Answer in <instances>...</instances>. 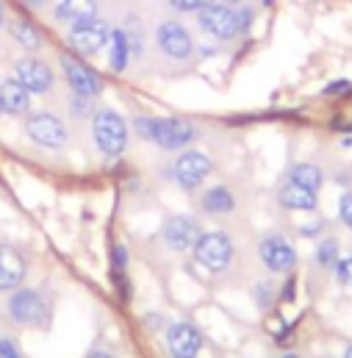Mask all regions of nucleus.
<instances>
[{"mask_svg":"<svg viewBox=\"0 0 352 358\" xmlns=\"http://www.w3.org/2000/svg\"><path fill=\"white\" fill-rule=\"evenodd\" d=\"M194 256H197V262H200L203 267L219 272V269H225L230 264V259H233V245H230V239H228L225 234H205V236L197 239Z\"/></svg>","mask_w":352,"mask_h":358,"instance_id":"nucleus-4","label":"nucleus"},{"mask_svg":"<svg viewBox=\"0 0 352 358\" xmlns=\"http://www.w3.org/2000/svg\"><path fill=\"white\" fill-rule=\"evenodd\" d=\"M164 239H167V245L175 248V250H189V248L197 245L200 228H197V222H194L191 217L177 214L173 220H167V225H164Z\"/></svg>","mask_w":352,"mask_h":358,"instance_id":"nucleus-10","label":"nucleus"},{"mask_svg":"<svg viewBox=\"0 0 352 358\" xmlns=\"http://www.w3.org/2000/svg\"><path fill=\"white\" fill-rule=\"evenodd\" d=\"M89 358H111V356H108V353H91Z\"/></svg>","mask_w":352,"mask_h":358,"instance_id":"nucleus-30","label":"nucleus"},{"mask_svg":"<svg viewBox=\"0 0 352 358\" xmlns=\"http://www.w3.org/2000/svg\"><path fill=\"white\" fill-rule=\"evenodd\" d=\"M208 0H173V6L180 11H194V8H203Z\"/></svg>","mask_w":352,"mask_h":358,"instance_id":"nucleus-26","label":"nucleus"},{"mask_svg":"<svg viewBox=\"0 0 352 358\" xmlns=\"http://www.w3.org/2000/svg\"><path fill=\"white\" fill-rule=\"evenodd\" d=\"M291 183L316 192V189L322 186V173H319V167H314V164H297V167L291 170Z\"/></svg>","mask_w":352,"mask_h":358,"instance_id":"nucleus-21","label":"nucleus"},{"mask_svg":"<svg viewBox=\"0 0 352 358\" xmlns=\"http://www.w3.org/2000/svg\"><path fill=\"white\" fill-rule=\"evenodd\" d=\"M0 25H3V3H0Z\"/></svg>","mask_w":352,"mask_h":358,"instance_id":"nucleus-31","label":"nucleus"},{"mask_svg":"<svg viewBox=\"0 0 352 358\" xmlns=\"http://www.w3.org/2000/svg\"><path fill=\"white\" fill-rule=\"evenodd\" d=\"M28 103H31L28 90H25L20 81H6V84L0 87V106H3V111H8V114H22V111L28 108Z\"/></svg>","mask_w":352,"mask_h":358,"instance_id":"nucleus-17","label":"nucleus"},{"mask_svg":"<svg viewBox=\"0 0 352 358\" xmlns=\"http://www.w3.org/2000/svg\"><path fill=\"white\" fill-rule=\"evenodd\" d=\"M203 206H205V211H211V214H228V211H233L236 203H233V194H230L225 186H214V189L205 192Z\"/></svg>","mask_w":352,"mask_h":358,"instance_id":"nucleus-19","label":"nucleus"},{"mask_svg":"<svg viewBox=\"0 0 352 358\" xmlns=\"http://www.w3.org/2000/svg\"><path fill=\"white\" fill-rule=\"evenodd\" d=\"M139 134L150 142H156L159 148L164 150H175V148H183L191 142L194 136V128L186 122V120H139L136 122Z\"/></svg>","mask_w":352,"mask_h":358,"instance_id":"nucleus-1","label":"nucleus"},{"mask_svg":"<svg viewBox=\"0 0 352 358\" xmlns=\"http://www.w3.org/2000/svg\"><path fill=\"white\" fill-rule=\"evenodd\" d=\"M283 358H294V356H283Z\"/></svg>","mask_w":352,"mask_h":358,"instance_id":"nucleus-34","label":"nucleus"},{"mask_svg":"<svg viewBox=\"0 0 352 358\" xmlns=\"http://www.w3.org/2000/svg\"><path fill=\"white\" fill-rule=\"evenodd\" d=\"M61 67H64L67 81L73 84V90L78 92L81 97H94V94H100L103 84H100V78L89 70L84 62H78L75 56H61Z\"/></svg>","mask_w":352,"mask_h":358,"instance_id":"nucleus-8","label":"nucleus"},{"mask_svg":"<svg viewBox=\"0 0 352 358\" xmlns=\"http://www.w3.org/2000/svg\"><path fill=\"white\" fill-rule=\"evenodd\" d=\"M336 250H339V245L330 239V242H325L322 248H319V262L322 264H333L336 262Z\"/></svg>","mask_w":352,"mask_h":358,"instance_id":"nucleus-23","label":"nucleus"},{"mask_svg":"<svg viewBox=\"0 0 352 358\" xmlns=\"http://www.w3.org/2000/svg\"><path fill=\"white\" fill-rule=\"evenodd\" d=\"M128 53H131V45H128V36H125V31H111V70H117V73H122L125 70V64H128Z\"/></svg>","mask_w":352,"mask_h":358,"instance_id":"nucleus-20","label":"nucleus"},{"mask_svg":"<svg viewBox=\"0 0 352 358\" xmlns=\"http://www.w3.org/2000/svg\"><path fill=\"white\" fill-rule=\"evenodd\" d=\"M94 8H97L94 0H61V3L56 6V17H59L61 22L78 25V22L94 20Z\"/></svg>","mask_w":352,"mask_h":358,"instance_id":"nucleus-16","label":"nucleus"},{"mask_svg":"<svg viewBox=\"0 0 352 358\" xmlns=\"http://www.w3.org/2000/svg\"><path fill=\"white\" fill-rule=\"evenodd\" d=\"M294 248L280 239V236H269L266 242H261V262L274 272H286L294 267Z\"/></svg>","mask_w":352,"mask_h":358,"instance_id":"nucleus-13","label":"nucleus"},{"mask_svg":"<svg viewBox=\"0 0 352 358\" xmlns=\"http://www.w3.org/2000/svg\"><path fill=\"white\" fill-rule=\"evenodd\" d=\"M75 50L81 53H97L108 39H111V31L103 20H87V22H78L73 25V34H70Z\"/></svg>","mask_w":352,"mask_h":358,"instance_id":"nucleus-7","label":"nucleus"},{"mask_svg":"<svg viewBox=\"0 0 352 358\" xmlns=\"http://www.w3.org/2000/svg\"><path fill=\"white\" fill-rule=\"evenodd\" d=\"M225 3H239V0H225Z\"/></svg>","mask_w":352,"mask_h":358,"instance_id":"nucleus-33","label":"nucleus"},{"mask_svg":"<svg viewBox=\"0 0 352 358\" xmlns=\"http://www.w3.org/2000/svg\"><path fill=\"white\" fill-rule=\"evenodd\" d=\"M94 139H97V148L105 156L122 153L125 142H128V128H125L122 117L114 114V111H100L94 117Z\"/></svg>","mask_w":352,"mask_h":358,"instance_id":"nucleus-3","label":"nucleus"},{"mask_svg":"<svg viewBox=\"0 0 352 358\" xmlns=\"http://www.w3.org/2000/svg\"><path fill=\"white\" fill-rule=\"evenodd\" d=\"M339 278H342V283L352 286V256H350V259H344V262L339 264Z\"/></svg>","mask_w":352,"mask_h":358,"instance_id":"nucleus-27","label":"nucleus"},{"mask_svg":"<svg viewBox=\"0 0 352 358\" xmlns=\"http://www.w3.org/2000/svg\"><path fill=\"white\" fill-rule=\"evenodd\" d=\"M344 358H352V348H350V350H347V356H344Z\"/></svg>","mask_w":352,"mask_h":358,"instance_id":"nucleus-32","label":"nucleus"},{"mask_svg":"<svg viewBox=\"0 0 352 358\" xmlns=\"http://www.w3.org/2000/svg\"><path fill=\"white\" fill-rule=\"evenodd\" d=\"M247 11L244 14H236L233 8H228V6H203L200 8V25L208 31V34H214L217 39H230V36H236L239 31H242V25L247 22Z\"/></svg>","mask_w":352,"mask_h":358,"instance_id":"nucleus-2","label":"nucleus"},{"mask_svg":"<svg viewBox=\"0 0 352 358\" xmlns=\"http://www.w3.org/2000/svg\"><path fill=\"white\" fill-rule=\"evenodd\" d=\"M114 262H117V267H122V264H125V250H122V248H117V250H114Z\"/></svg>","mask_w":352,"mask_h":358,"instance_id":"nucleus-29","label":"nucleus"},{"mask_svg":"<svg viewBox=\"0 0 352 358\" xmlns=\"http://www.w3.org/2000/svg\"><path fill=\"white\" fill-rule=\"evenodd\" d=\"M159 45L170 59H186L191 53V36L177 22H164L159 28Z\"/></svg>","mask_w":352,"mask_h":358,"instance_id":"nucleus-11","label":"nucleus"},{"mask_svg":"<svg viewBox=\"0 0 352 358\" xmlns=\"http://www.w3.org/2000/svg\"><path fill=\"white\" fill-rule=\"evenodd\" d=\"M14 73H17V81L28 92H45V90H50V84H53V73H50L42 62H36V59H22V62H17Z\"/></svg>","mask_w":352,"mask_h":358,"instance_id":"nucleus-12","label":"nucleus"},{"mask_svg":"<svg viewBox=\"0 0 352 358\" xmlns=\"http://www.w3.org/2000/svg\"><path fill=\"white\" fill-rule=\"evenodd\" d=\"M0 358H22L11 339H0Z\"/></svg>","mask_w":352,"mask_h":358,"instance_id":"nucleus-24","label":"nucleus"},{"mask_svg":"<svg viewBox=\"0 0 352 358\" xmlns=\"http://www.w3.org/2000/svg\"><path fill=\"white\" fill-rule=\"evenodd\" d=\"M280 203L286 208H291V211H311V208H316V192L302 189L297 183H288L280 192Z\"/></svg>","mask_w":352,"mask_h":358,"instance_id":"nucleus-18","label":"nucleus"},{"mask_svg":"<svg viewBox=\"0 0 352 358\" xmlns=\"http://www.w3.org/2000/svg\"><path fill=\"white\" fill-rule=\"evenodd\" d=\"M350 90H352L350 81H336V84H330V87H328V94H336V92H350Z\"/></svg>","mask_w":352,"mask_h":358,"instance_id":"nucleus-28","label":"nucleus"},{"mask_svg":"<svg viewBox=\"0 0 352 358\" xmlns=\"http://www.w3.org/2000/svg\"><path fill=\"white\" fill-rule=\"evenodd\" d=\"M28 136L45 148H61L67 142V128L53 114H36L28 120Z\"/></svg>","mask_w":352,"mask_h":358,"instance_id":"nucleus-6","label":"nucleus"},{"mask_svg":"<svg viewBox=\"0 0 352 358\" xmlns=\"http://www.w3.org/2000/svg\"><path fill=\"white\" fill-rule=\"evenodd\" d=\"M208 173H211V162L203 153H183L175 164V176L186 189L203 183Z\"/></svg>","mask_w":352,"mask_h":358,"instance_id":"nucleus-14","label":"nucleus"},{"mask_svg":"<svg viewBox=\"0 0 352 358\" xmlns=\"http://www.w3.org/2000/svg\"><path fill=\"white\" fill-rule=\"evenodd\" d=\"M167 345H170L173 358H194L200 353V348H203V339H200V334H197L194 325L177 322V325L170 328V334H167Z\"/></svg>","mask_w":352,"mask_h":358,"instance_id":"nucleus-9","label":"nucleus"},{"mask_svg":"<svg viewBox=\"0 0 352 358\" xmlns=\"http://www.w3.org/2000/svg\"><path fill=\"white\" fill-rule=\"evenodd\" d=\"M25 262L14 248H0V289H14L22 283Z\"/></svg>","mask_w":352,"mask_h":358,"instance_id":"nucleus-15","label":"nucleus"},{"mask_svg":"<svg viewBox=\"0 0 352 358\" xmlns=\"http://www.w3.org/2000/svg\"><path fill=\"white\" fill-rule=\"evenodd\" d=\"M11 34H14V39H17L22 48H28V50H36V48H39V34H36V28H34L28 20H17V22L11 25Z\"/></svg>","mask_w":352,"mask_h":358,"instance_id":"nucleus-22","label":"nucleus"},{"mask_svg":"<svg viewBox=\"0 0 352 358\" xmlns=\"http://www.w3.org/2000/svg\"><path fill=\"white\" fill-rule=\"evenodd\" d=\"M8 314L20 325H42L47 311H45V303H42V297L36 292L22 289L8 300Z\"/></svg>","mask_w":352,"mask_h":358,"instance_id":"nucleus-5","label":"nucleus"},{"mask_svg":"<svg viewBox=\"0 0 352 358\" xmlns=\"http://www.w3.org/2000/svg\"><path fill=\"white\" fill-rule=\"evenodd\" d=\"M339 208H342V220L352 228V194H344V197H342Z\"/></svg>","mask_w":352,"mask_h":358,"instance_id":"nucleus-25","label":"nucleus"}]
</instances>
